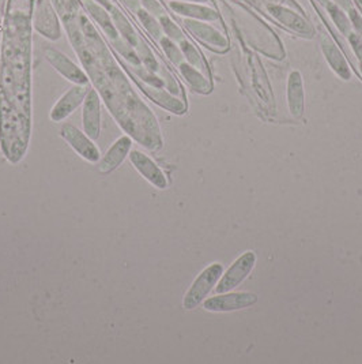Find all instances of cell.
I'll list each match as a JSON object with an SVG mask.
<instances>
[{
    "label": "cell",
    "mask_w": 362,
    "mask_h": 364,
    "mask_svg": "<svg viewBox=\"0 0 362 364\" xmlns=\"http://www.w3.org/2000/svg\"><path fill=\"white\" fill-rule=\"evenodd\" d=\"M82 126L85 134L93 141L98 139L101 133V101L95 89H90L83 101Z\"/></svg>",
    "instance_id": "9c48e42d"
},
{
    "label": "cell",
    "mask_w": 362,
    "mask_h": 364,
    "mask_svg": "<svg viewBox=\"0 0 362 364\" xmlns=\"http://www.w3.org/2000/svg\"><path fill=\"white\" fill-rule=\"evenodd\" d=\"M131 148L133 138L130 135H123L119 139H116L112 146L107 151V153L104 154V157L98 161V172L102 175L114 172L130 154Z\"/></svg>",
    "instance_id": "ba28073f"
},
{
    "label": "cell",
    "mask_w": 362,
    "mask_h": 364,
    "mask_svg": "<svg viewBox=\"0 0 362 364\" xmlns=\"http://www.w3.org/2000/svg\"><path fill=\"white\" fill-rule=\"evenodd\" d=\"M86 8L90 13V16L95 18V22L98 23V26L104 30V33L114 41L119 39V32L114 26L112 17L108 14V10L104 8L102 6H99L98 3H95V0H88L86 1Z\"/></svg>",
    "instance_id": "e0dca14e"
},
{
    "label": "cell",
    "mask_w": 362,
    "mask_h": 364,
    "mask_svg": "<svg viewBox=\"0 0 362 364\" xmlns=\"http://www.w3.org/2000/svg\"><path fill=\"white\" fill-rule=\"evenodd\" d=\"M111 11H112V20H114V26H116L117 32L121 35V39L135 48L140 42V40L138 37V35L135 33L133 26L128 23L127 18L119 10H116L114 7Z\"/></svg>",
    "instance_id": "ac0fdd59"
},
{
    "label": "cell",
    "mask_w": 362,
    "mask_h": 364,
    "mask_svg": "<svg viewBox=\"0 0 362 364\" xmlns=\"http://www.w3.org/2000/svg\"><path fill=\"white\" fill-rule=\"evenodd\" d=\"M60 136L83 160L92 164H97L101 160V152L95 145V141L89 135L85 134V131H80L76 126L64 123L60 127Z\"/></svg>",
    "instance_id": "7a4b0ae2"
},
{
    "label": "cell",
    "mask_w": 362,
    "mask_h": 364,
    "mask_svg": "<svg viewBox=\"0 0 362 364\" xmlns=\"http://www.w3.org/2000/svg\"><path fill=\"white\" fill-rule=\"evenodd\" d=\"M139 1H140V4L143 6V8H145L146 11H149L150 14H152L154 17H158V18H159L161 16L165 14L162 6H161L157 0H139Z\"/></svg>",
    "instance_id": "cb8c5ba5"
},
{
    "label": "cell",
    "mask_w": 362,
    "mask_h": 364,
    "mask_svg": "<svg viewBox=\"0 0 362 364\" xmlns=\"http://www.w3.org/2000/svg\"><path fill=\"white\" fill-rule=\"evenodd\" d=\"M177 1H195V3H206L207 0H177Z\"/></svg>",
    "instance_id": "f546056e"
},
{
    "label": "cell",
    "mask_w": 362,
    "mask_h": 364,
    "mask_svg": "<svg viewBox=\"0 0 362 364\" xmlns=\"http://www.w3.org/2000/svg\"><path fill=\"white\" fill-rule=\"evenodd\" d=\"M256 264V254L253 251H247L241 257H239L234 264L222 274L219 278L215 292L217 293H227L231 289L239 287L252 271Z\"/></svg>",
    "instance_id": "3957f363"
},
{
    "label": "cell",
    "mask_w": 362,
    "mask_h": 364,
    "mask_svg": "<svg viewBox=\"0 0 362 364\" xmlns=\"http://www.w3.org/2000/svg\"><path fill=\"white\" fill-rule=\"evenodd\" d=\"M349 20L351 22V28H354L356 33L362 37V17L356 8H350L349 11Z\"/></svg>",
    "instance_id": "d4e9b609"
},
{
    "label": "cell",
    "mask_w": 362,
    "mask_h": 364,
    "mask_svg": "<svg viewBox=\"0 0 362 364\" xmlns=\"http://www.w3.org/2000/svg\"><path fill=\"white\" fill-rule=\"evenodd\" d=\"M322 51L334 73L343 81H349L351 78V70L338 45L332 40L324 37L322 40Z\"/></svg>",
    "instance_id": "4fadbf2b"
},
{
    "label": "cell",
    "mask_w": 362,
    "mask_h": 364,
    "mask_svg": "<svg viewBox=\"0 0 362 364\" xmlns=\"http://www.w3.org/2000/svg\"><path fill=\"white\" fill-rule=\"evenodd\" d=\"M130 161L133 168L140 173L150 184L159 190H165L169 186V180L165 172L157 165V163L147 154L140 151L130 152Z\"/></svg>",
    "instance_id": "8992f818"
},
{
    "label": "cell",
    "mask_w": 362,
    "mask_h": 364,
    "mask_svg": "<svg viewBox=\"0 0 362 364\" xmlns=\"http://www.w3.org/2000/svg\"><path fill=\"white\" fill-rule=\"evenodd\" d=\"M325 8L330 13L334 23L337 25V28L339 29V32L342 33L343 36H349L351 33V22L349 20V16L344 14V10L332 1H330L325 6Z\"/></svg>",
    "instance_id": "ffe728a7"
},
{
    "label": "cell",
    "mask_w": 362,
    "mask_h": 364,
    "mask_svg": "<svg viewBox=\"0 0 362 364\" xmlns=\"http://www.w3.org/2000/svg\"><path fill=\"white\" fill-rule=\"evenodd\" d=\"M258 302V296L251 292H231L217 293L203 302V308L211 312H229L253 306Z\"/></svg>",
    "instance_id": "277c9868"
},
{
    "label": "cell",
    "mask_w": 362,
    "mask_h": 364,
    "mask_svg": "<svg viewBox=\"0 0 362 364\" xmlns=\"http://www.w3.org/2000/svg\"><path fill=\"white\" fill-rule=\"evenodd\" d=\"M180 76L186 79V82L190 85L191 88L202 95H207L211 92V81L210 77L205 76L202 71H199L198 69L192 67L188 63H183L179 69Z\"/></svg>",
    "instance_id": "2e32d148"
},
{
    "label": "cell",
    "mask_w": 362,
    "mask_h": 364,
    "mask_svg": "<svg viewBox=\"0 0 362 364\" xmlns=\"http://www.w3.org/2000/svg\"><path fill=\"white\" fill-rule=\"evenodd\" d=\"M268 11L275 17V20H278L282 25H285L286 28H289L303 36H309V37L313 36L312 26L297 13H294L286 7H282V6H275V4H270Z\"/></svg>",
    "instance_id": "7c38bea8"
},
{
    "label": "cell",
    "mask_w": 362,
    "mask_h": 364,
    "mask_svg": "<svg viewBox=\"0 0 362 364\" xmlns=\"http://www.w3.org/2000/svg\"><path fill=\"white\" fill-rule=\"evenodd\" d=\"M179 45H180V49H181V52L184 55L186 63H188L192 67L198 69L199 71H202L205 76L209 77L206 63H205V60L202 58V55L199 54V51L193 47V44H191L188 40L184 39L179 42Z\"/></svg>",
    "instance_id": "d6986e66"
},
{
    "label": "cell",
    "mask_w": 362,
    "mask_h": 364,
    "mask_svg": "<svg viewBox=\"0 0 362 364\" xmlns=\"http://www.w3.org/2000/svg\"><path fill=\"white\" fill-rule=\"evenodd\" d=\"M318 1H319L322 6H324V7H325V6L330 3V0H318Z\"/></svg>",
    "instance_id": "4dcf8cb0"
},
{
    "label": "cell",
    "mask_w": 362,
    "mask_h": 364,
    "mask_svg": "<svg viewBox=\"0 0 362 364\" xmlns=\"http://www.w3.org/2000/svg\"><path fill=\"white\" fill-rule=\"evenodd\" d=\"M127 8H130L131 11H138L140 8V1L139 0H120Z\"/></svg>",
    "instance_id": "4316f807"
},
{
    "label": "cell",
    "mask_w": 362,
    "mask_h": 364,
    "mask_svg": "<svg viewBox=\"0 0 362 364\" xmlns=\"http://www.w3.org/2000/svg\"><path fill=\"white\" fill-rule=\"evenodd\" d=\"M360 71H361L362 74V63H360Z\"/></svg>",
    "instance_id": "1f68e13d"
},
{
    "label": "cell",
    "mask_w": 362,
    "mask_h": 364,
    "mask_svg": "<svg viewBox=\"0 0 362 364\" xmlns=\"http://www.w3.org/2000/svg\"><path fill=\"white\" fill-rule=\"evenodd\" d=\"M347 37H349V42L351 44L354 55L357 57L358 61L362 63V37H360L357 33H353V32Z\"/></svg>",
    "instance_id": "484cf974"
},
{
    "label": "cell",
    "mask_w": 362,
    "mask_h": 364,
    "mask_svg": "<svg viewBox=\"0 0 362 364\" xmlns=\"http://www.w3.org/2000/svg\"><path fill=\"white\" fill-rule=\"evenodd\" d=\"M159 44H161V48H162L164 54L167 55V58L171 60V64L176 66V69H179L183 63H186L184 55H183V52L180 49V45L177 42L168 39L167 36H162L159 39Z\"/></svg>",
    "instance_id": "44dd1931"
},
{
    "label": "cell",
    "mask_w": 362,
    "mask_h": 364,
    "mask_svg": "<svg viewBox=\"0 0 362 364\" xmlns=\"http://www.w3.org/2000/svg\"><path fill=\"white\" fill-rule=\"evenodd\" d=\"M159 23H161V28H162V32L165 33V36L168 37V39L173 40L174 42H180V41H183V40L186 39L184 37V35H183V32H181V29L173 22V20L168 17V16H161L159 17Z\"/></svg>",
    "instance_id": "603a6c76"
},
{
    "label": "cell",
    "mask_w": 362,
    "mask_h": 364,
    "mask_svg": "<svg viewBox=\"0 0 362 364\" xmlns=\"http://www.w3.org/2000/svg\"><path fill=\"white\" fill-rule=\"evenodd\" d=\"M222 274L224 266L218 262L211 264L207 268L203 269L200 274L195 278V281L191 284L190 289L187 290L183 299V307L186 310H195L199 305H202L206 296L211 292V289L214 286H217Z\"/></svg>",
    "instance_id": "6da1fadb"
},
{
    "label": "cell",
    "mask_w": 362,
    "mask_h": 364,
    "mask_svg": "<svg viewBox=\"0 0 362 364\" xmlns=\"http://www.w3.org/2000/svg\"><path fill=\"white\" fill-rule=\"evenodd\" d=\"M304 82L300 71H291L287 81V102L290 114L301 117L304 114Z\"/></svg>",
    "instance_id": "5bb4252c"
},
{
    "label": "cell",
    "mask_w": 362,
    "mask_h": 364,
    "mask_svg": "<svg viewBox=\"0 0 362 364\" xmlns=\"http://www.w3.org/2000/svg\"><path fill=\"white\" fill-rule=\"evenodd\" d=\"M332 3H335L337 6H339L342 10H346V11H349L350 8H353L351 0H332Z\"/></svg>",
    "instance_id": "83f0119b"
},
{
    "label": "cell",
    "mask_w": 362,
    "mask_h": 364,
    "mask_svg": "<svg viewBox=\"0 0 362 364\" xmlns=\"http://www.w3.org/2000/svg\"><path fill=\"white\" fill-rule=\"evenodd\" d=\"M136 14H138V18L140 20V23L143 25V28L152 35L154 39L159 40L162 37L161 23H159V20H157V18L152 14L146 11L145 8H139L136 11Z\"/></svg>",
    "instance_id": "7402d4cb"
},
{
    "label": "cell",
    "mask_w": 362,
    "mask_h": 364,
    "mask_svg": "<svg viewBox=\"0 0 362 364\" xmlns=\"http://www.w3.org/2000/svg\"><path fill=\"white\" fill-rule=\"evenodd\" d=\"M169 7L176 14L188 17L191 20H217L219 18L217 11L206 6H202L200 3H187V1L173 0L169 1Z\"/></svg>",
    "instance_id": "9a60e30c"
},
{
    "label": "cell",
    "mask_w": 362,
    "mask_h": 364,
    "mask_svg": "<svg viewBox=\"0 0 362 364\" xmlns=\"http://www.w3.org/2000/svg\"><path fill=\"white\" fill-rule=\"evenodd\" d=\"M35 26L42 36L48 39L57 40L60 37L59 22L48 0H40L35 18Z\"/></svg>",
    "instance_id": "8fae6325"
},
{
    "label": "cell",
    "mask_w": 362,
    "mask_h": 364,
    "mask_svg": "<svg viewBox=\"0 0 362 364\" xmlns=\"http://www.w3.org/2000/svg\"><path fill=\"white\" fill-rule=\"evenodd\" d=\"M95 3H98L99 6H102L104 8H107L108 11H111L112 8H114V6L111 4V1L109 0H95Z\"/></svg>",
    "instance_id": "f1b7e54d"
},
{
    "label": "cell",
    "mask_w": 362,
    "mask_h": 364,
    "mask_svg": "<svg viewBox=\"0 0 362 364\" xmlns=\"http://www.w3.org/2000/svg\"><path fill=\"white\" fill-rule=\"evenodd\" d=\"M186 28L196 39L206 42L209 47L215 49H227L228 48V40L225 39L218 30H215L209 23H205L203 20H184Z\"/></svg>",
    "instance_id": "30bf717a"
},
{
    "label": "cell",
    "mask_w": 362,
    "mask_h": 364,
    "mask_svg": "<svg viewBox=\"0 0 362 364\" xmlns=\"http://www.w3.org/2000/svg\"><path fill=\"white\" fill-rule=\"evenodd\" d=\"M45 59L49 61V64L56 70L61 77L66 78L67 81L73 82L74 85H88L89 78L86 73L79 69L71 59L67 58L63 52L57 51L55 48L47 47L44 49Z\"/></svg>",
    "instance_id": "5b68a950"
},
{
    "label": "cell",
    "mask_w": 362,
    "mask_h": 364,
    "mask_svg": "<svg viewBox=\"0 0 362 364\" xmlns=\"http://www.w3.org/2000/svg\"><path fill=\"white\" fill-rule=\"evenodd\" d=\"M90 89L92 88H89L88 85H74L73 88H70L52 107L51 114H49L51 120L60 123L64 119H67L80 104H83Z\"/></svg>",
    "instance_id": "52a82bcc"
}]
</instances>
